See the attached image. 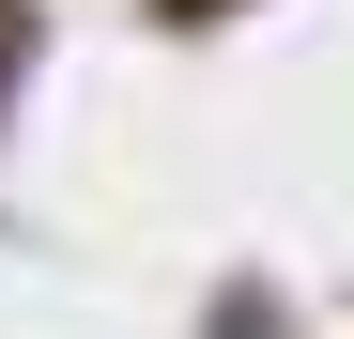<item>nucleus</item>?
<instances>
[{
  "label": "nucleus",
  "instance_id": "nucleus-1",
  "mask_svg": "<svg viewBox=\"0 0 354 339\" xmlns=\"http://www.w3.org/2000/svg\"><path fill=\"white\" fill-rule=\"evenodd\" d=\"M154 16H231V0H154Z\"/></svg>",
  "mask_w": 354,
  "mask_h": 339
}]
</instances>
